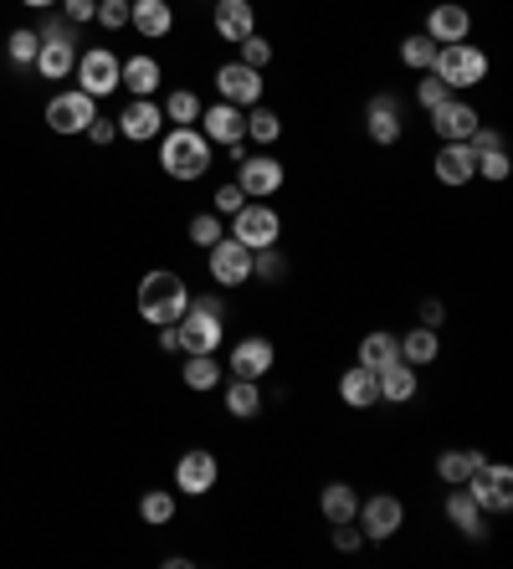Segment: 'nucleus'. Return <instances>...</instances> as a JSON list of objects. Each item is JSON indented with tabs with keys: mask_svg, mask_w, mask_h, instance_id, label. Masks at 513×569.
Returning a JSON list of instances; mask_svg holds the SVG:
<instances>
[{
	"mask_svg": "<svg viewBox=\"0 0 513 569\" xmlns=\"http://www.w3.org/2000/svg\"><path fill=\"white\" fill-rule=\"evenodd\" d=\"M211 154H216V144L195 123H170L159 134V169L170 180H205L211 175Z\"/></svg>",
	"mask_w": 513,
	"mask_h": 569,
	"instance_id": "obj_1",
	"label": "nucleus"
},
{
	"mask_svg": "<svg viewBox=\"0 0 513 569\" xmlns=\"http://www.w3.org/2000/svg\"><path fill=\"white\" fill-rule=\"evenodd\" d=\"M134 303H139V319L154 323V329H165V323H175L190 308V287H186V277H180V272L154 268V272H144V277H139Z\"/></svg>",
	"mask_w": 513,
	"mask_h": 569,
	"instance_id": "obj_2",
	"label": "nucleus"
},
{
	"mask_svg": "<svg viewBox=\"0 0 513 569\" xmlns=\"http://www.w3.org/2000/svg\"><path fill=\"white\" fill-rule=\"evenodd\" d=\"M431 72L446 83V93H467V87L488 83L493 62H488V51L473 47V42H446V47H437V62H431Z\"/></svg>",
	"mask_w": 513,
	"mask_h": 569,
	"instance_id": "obj_3",
	"label": "nucleus"
},
{
	"mask_svg": "<svg viewBox=\"0 0 513 569\" xmlns=\"http://www.w3.org/2000/svg\"><path fill=\"white\" fill-rule=\"evenodd\" d=\"M205 272L216 287L237 293V287L252 283V247H241L237 236H222L216 247H205Z\"/></svg>",
	"mask_w": 513,
	"mask_h": 569,
	"instance_id": "obj_4",
	"label": "nucleus"
},
{
	"mask_svg": "<svg viewBox=\"0 0 513 569\" xmlns=\"http://www.w3.org/2000/svg\"><path fill=\"white\" fill-rule=\"evenodd\" d=\"M226 236H237L241 247H252V251L277 247V241H283V216H277V205H267V201H247L237 216H231V232Z\"/></svg>",
	"mask_w": 513,
	"mask_h": 569,
	"instance_id": "obj_5",
	"label": "nucleus"
},
{
	"mask_svg": "<svg viewBox=\"0 0 513 569\" xmlns=\"http://www.w3.org/2000/svg\"><path fill=\"white\" fill-rule=\"evenodd\" d=\"M355 519H359L365 544H385V538H395L406 529V502L395 498V493H370V498L359 502Z\"/></svg>",
	"mask_w": 513,
	"mask_h": 569,
	"instance_id": "obj_6",
	"label": "nucleus"
},
{
	"mask_svg": "<svg viewBox=\"0 0 513 569\" xmlns=\"http://www.w3.org/2000/svg\"><path fill=\"white\" fill-rule=\"evenodd\" d=\"M175 329H180V354H216L226 344V319L201 308V303H190L186 313L175 319Z\"/></svg>",
	"mask_w": 513,
	"mask_h": 569,
	"instance_id": "obj_7",
	"label": "nucleus"
},
{
	"mask_svg": "<svg viewBox=\"0 0 513 569\" xmlns=\"http://www.w3.org/2000/svg\"><path fill=\"white\" fill-rule=\"evenodd\" d=\"M462 487L473 493V502L482 513H513V472L503 462H482Z\"/></svg>",
	"mask_w": 513,
	"mask_h": 569,
	"instance_id": "obj_8",
	"label": "nucleus"
},
{
	"mask_svg": "<svg viewBox=\"0 0 513 569\" xmlns=\"http://www.w3.org/2000/svg\"><path fill=\"white\" fill-rule=\"evenodd\" d=\"M277 369V344L267 334H247L231 344L226 354V375H237V380H267Z\"/></svg>",
	"mask_w": 513,
	"mask_h": 569,
	"instance_id": "obj_9",
	"label": "nucleus"
},
{
	"mask_svg": "<svg viewBox=\"0 0 513 569\" xmlns=\"http://www.w3.org/2000/svg\"><path fill=\"white\" fill-rule=\"evenodd\" d=\"M98 118V98L83 87H68L47 103V129L51 134H87V123Z\"/></svg>",
	"mask_w": 513,
	"mask_h": 569,
	"instance_id": "obj_10",
	"label": "nucleus"
},
{
	"mask_svg": "<svg viewBox=\"0 0 513 569\" xmlns=\"http://www.w3.org/2000/svg\"><path fill=\"white\" fill-rule=\"evenodd\" d=\"M216 483H222V462H216V452H205V447L180 452V462H175V493L205 498V493H216Z\"/></svg>",
	"mask_w": 513,
	"mask_h": 569,
	"instance_id": "obj_11",
	"label": "nucleus"
},
{
	"mask_svg": "<svg viewBox=\"0 0 513 569\" xmlns=\"http://www.w3.org/2000/svg\"><path fill=\"white\" fill-rule=\"evenodd\" d=\"M237 185L247 190V201H273L277 190L288 185V169L277 154H247L237 165Z\"/></svg>",
	"mask_w": 513,
	"mask_h": 569,
	"instance_id": "obj_12",
	"label": "nucleus"
},
{
	"mask_svg": "<svg viewBox=\"0 0 513 569\" xmlns=\"http://www.w3.org/2000/svg\"><path fill=\"white\" fill-rule=\"evenodd\" d=\"M77 87L83 93H93V98H114L119 93V57H114V47H87L77 51Z\"/></svg>",
	"mask_w": 513,
	"mask_h": 569,
	"instance_id": "obj_13",
	"label": "nucleus"
},
{
	"mask_svg": "<svg viewBox=\"0 0 513 569\" xmlns=\"http://www.w3.org/2000/svg\"><path fill=\"white\" fill-rule=\"evenodd\" d=\"M195 129H201L211 144H222V150H231V144H247V108H237V103H205L201 118H195Z\"/></svg>",
	"mask_w": 513,
	"mask_h": 569,
	"instance_id": "obj_14",
	"label": "nucleus"
},
{
	"mask_svg": "<svg viewBox=\"0 0 513 569\" xmlns=\"http://www.w3.org/2000/svg\"><path fill=\"white\" fill-rule=\"evenodd\" d=\"M262 93H267V83H262V72L247 68V62H222V68H216V98H222V103L256 108Z\"/></svg>",
	"mask_w": 513,
	"mask_h": 569,
	"instance_id": "obj_15",
	"label": "nucleus"
},
{
	"mask_svg": "<svg viewBox=\"0 0 513 569\" xmlns=\"http://www.w3.org/2000/svg\"><path fill=\"white\" fill-rule=\"evenodd\" d=\"M478 123H482V114L467 98H457V93L431 108V129H437V139H442V144H462V139H473V129H478Z\"/></svg>",
	"mask_w": 513,
	"mask_h": 569,
	"instance_id": "obj_16",
	"label": "nucleus"
},
{
	"mask_svg": "<svg viewBox=\"0 0 513 569\" xmlns=\"http://www.w3.org/2000/svg\"><path fill=\"white\" fill-rule=\"evenodd\" d=\"M365 134L375 139L380 150L401 144V134H406V114H401V103H395L391 93H375V98L365 103Z\"/></svg>",
	"mask_w": 513,
	"mask_h": 569,
	"instance_id": "obj_17",
	"label": "nucleus"
},
{
	"mask_svg": "<svg viewBox=\"0 0 513 569\" xmlns=\"http://www.w3.org/2000/svg\"><path fill=\"white\" fill-rule=\"evenodd\" d=\"M431 175H437V185H446V190L473 185L478 180V154H473V144H467V139H462V144H442L437 159H431Z\"/></svg>",
	"mask_w": 513,
	"mask_h": 569,
	"instance_id": "obj_18",
	"label": "nucleus"
},
{
	"mask_svg": "<svg viewBox=\"0 0 513 569\" xmlns=\"http://www.w3.org/2000/svg\"><path fill=\"white\" fill-rule=\"evenodd\" d=\"M119 134L134 139V144H150V139L165 134V108L154 98H129L119 108Z\"/></svg>",
	"mask_w": 513,
	"mask_h": 569,
	"instance_id": "obj_19",
	"label": "nucleus"
},
{
	"mask_svg": "<svg viewBox=\"0 0 513 569\" xmlns=\"http://www.w3.org/2000/svg\"><path fill=\"white\" fill-rule=\"evenodd\" d=\"M427 36L437 42V47H446V42H467V36H473V11L457 5V0H437V5L427 11Z\"/></svg>",
	"mask_w": 513,
	"mask_h": 569,
	"instance_id": "obj_20",
	"label": "nucleus"
},
{
	"mask_svg": "<svg viewBox=\"0 0 513 569\" xmlns=\"http://www.w3.org/2000/svg\"><path fill=\"white\" fill-rule=\"evenodd\" d=\"M211 32L237 47L241 36L256 32V5L252 0H216V5H211Z\"/></svg>",
	"mask_w": 513,
	"mask_h": 569,
	"instance_id": "obj_21",
	"label": "nucleus"
},
{
	"mask_svg": "<svg viewBox=\"0 0 513 569\" xmlns=\"http://www.w3.org/2000/svg\"><path fill=\"white\" fill-rule=\"evenodd\" d=\"M129 26L139 42H165L175 32V5L170 0H129Z\"/></svg>",
	"mask_w": 513,
	"mask_h": 569,
	"instance_id": "obj_22",
	"label": "nucleus"
},
{
	"mask_svg": "<svg viewBox=\"0 0 513 569\" xmlns=\"http://www.w3.org/2000/svg\"><path fill=\"white\" fill-rule=\"evenodd\" d=\"M442 513H446V523H452L462 538H473V544H478V538H488V513L473 502V493H467V487H452V493H446Z\"/></svg>",
	"mask_w": 513,
	"mask_h": 569,
	"instance_id": "obj_23",
	"label": "nucleus"
},
{
	"mask_svg": "<svg viewBox=\"0 0 513 569\" xmlns=\"http://www.w3.org/2000/svg\"><path fill=\"white\" fill-rule=\"evenodd\" d=\"M375 386H380V401L385 405H410L416 390H421V369L406 365V359H391L385 369H375Z\"/></svg>",
	"mask_w": 513,
	"mask_h": 569,
	"instance_id": "obj_24",
	"label": "nucleus"
},
{
	"mask_svg": "<svg viewBox=\"0 0 513 569\" xmlns=\"http://www.w3.org/2000/svg\"><path fill=\"white\" fill-rule=\"evenodd\" d=\"M165 83V68L154 62L150 51H139V57H119V87H129L134 98H154Z\"/></svg>",
	"mask_w": 513,
	"mask_h": 569,
	"instance_id": "obj_25",
	"label": "nucleus"
},
{
	"mask_svg": "<svg viewBox=\"0 0 513 569\" xmlns=\"http://www.w3.org/2000/svg\"><path fill=\"white\" fill-rule=\"evenodd\" d=\"M395 349H401V359L416 369H427L442 359V329H427V323H416V329H406V334L395 339Z\"/></svg>",
	"mask_w": 513,
	"mask_h": 569,
	"instance_id": "obj_26",
	"label": "nucleus"
},
{
	"mask_svg": "<svg viewBox=\"0 0 513 569\" xmlns=\"http://www.w3.org/2000/svg\"><path fill=\"white\" fill-rule=\"evenodd\" d=\"M339 401H344V411H370V405H380L375 369H365V365L344 369V375H339Z\"/></svg>",
	"mask_w": 513,
	"mask_h": 569,
	"instance_id": "obj_27",
	"label": "nucleus"
},
{
	"mask_svg": "<svg viewBox=\"0 0 513 569\" xmlns=\"http://www.w3.org/2000/svg\"><path fill=\"white\" fill-rule=\"evenodd\" d=\"M222 390H226V416L231 420L262 416V380H237V375H226Z\"/></svg>",
	"mask_w": 513,
	"mask_h": 569,
	"instance_id": "obj_28",
	"label": "nucleus"
},
{
	"mask_svg": "<svg viewBox=\"0 0 513 569\" xmlns=\"http://www.w3.org/2000/svg\"><path fill=\"white\" fill-rule=\"evenodd\" d=\"M47 83H62V78H72V68H77V42H41V51H36L32 62Z\"/></svg>",
	"mask_w": 513,
	"mask_h": 569,
	"instance_id": "obj_29",
	"label": "nucleus"
},
{
	"mask_svg": "<svg viewBox=\"0 0 513 569\" xmlns=\"http://www.w3.org/2000/svg\"><path fill=\"white\" fill-rule=\"evenodd\" d=\"M319 513H324V523H355V513H359V487H349V483L319 487Z\"/></svg>",
	"mask_w": 513,
	"mask_h": 569,
	"instance_id": "obj_30",
	"label": "nucleus"
},
{
	"mask_svg": "<svg viewBox=\"0 0 513 569\" xmlns=\"http://www.w3.org/2000/svg\"><path fill=\"white\" fill-rule=\"evenodd\" d=\"M488 462V452H473V447H452V452L437 457V477H442L446 487H462L473 472Z\"/></svg>",
	"mask_w": 513,
	"mask_h": 569,
	"instance_id": "obj_31",
	"label": "nucleus"
},
{
	"mask_svg": "<svg viewBox=\"0 0 513 569\" xmlns=\"http://www.w3.org/2000/svg\"><path fill=\"white\" fill-rule=\"evenodd\" d=\"M180 380H186V390L205 395V390H216V386L226 380V369L216 365V354H186V369H180Z\"/></svg>",
	"mask_w": 513,
	"mask_h": 569,
	"instance_id": "obj_32",
	"label": "nucleus"
},
{
	"mask_svg": "<svg viewBox=\"0 0 513 569\" xmlns=\"http://www.w3.org/2000/svg\"><path fill=\"white\" fill-rule=\"evenodd\" d=\"M159 108H165V123H195L205 103L195 87H170V93L159 98Z\"/></svg>",
	"mask_w": 513,
	"mask_h": 569,
	"instance_id": "obj_33",
	"label": "nucleus"
},
{
	"mask_svg": "<svg viewBox=\"0 0 513 569\" xmlns=\"http://www.w3.org/2000/svg\"><path fill=\"white\" fill-rule=\"evenodd\" d=\"M391 359H401V349H395V334L375 329V334L359 339V359H355V365H365V369H385Z\"/></svg>",
	"mask_w": 513,
	"mask_h": 569,
	"instance_id": "obj_34",
	"label": "nucleus"
},
{
	"mask_svg": "<svg viewBox=\"0 0 513 569\" xmlns=\"http://www.w3.org/2000/svg\"><path fill=\"white\" fill-rule=\"evenodd\" d=\"M175 513H180V502H175V493H165V487H150V493L139 498V519L150 523V529L175 523Z\"/></svg>",
	"mask_w": 513,
	"mask_h": 569,
	"instance_id": "obj_35",
	"label": "nucleus"
},
{
	"mask_svg": "<svg viewBox=\"0 0 513 569\" xmlns=\"http://www.w3.org/2000/svg\"><path fill=\"white\" fill-rule=\"evenodd\" d=\"M247 139H252V144H277V139H283V118H277V108H267V103L247 108Z\"/></svg>",
	"mask_w": 513,
	"mask_h": 569,
	"instance_id": "obj_36",
	"label": "nucleus"
},
{
	"mask_svg": "<svg viewBox=\"0 0 513 569\" xmlns=\"http://www.w3.org/2000/svg\"><path fill=\"white\" fill-rule=\"evenodd\" d=\"M431 62H437V42H431L427 32L401 36V68H410V72H431Z\"/></svg>",
	"mask_w": 513,
	"mask_h": 569,
	"instance_id": "obj_37",
	"label": "nucleus"
},
{
	"mask_svg": "<svg viewBox=\"0 0 513 569\" xmlns=\"http://www.w3.org/2000/svg\"><path fill=\"white\" fill-rule=\"evenodd\" d=\"M186 236H190V247H216V241L226 236V221L216 216V211H195L190 226H186Z\"/></svg>",
	"mask_w": 513,
	"mask_h": 569,
	"instance_id": "obj_38",
	"label": "nucleus"
},
{
	"mask_svg": "<svg viewBox=\"0 0 513 569\" xmlns=\"http://www.w3.org/2000/svg\"><path fill=\"white\" fill-rule=\"evenodd\" d=\"M252 277L256 283H283V277H288V257H283L277 247L252 251Z\"/></svg>",
	"mask_w": 513,
	"mask_h": 569,
	"instance_id": "obj_39",
	"label": "nucleus"
},
{
	"mask_svg": "<svg viewBox=\"0 0 513 569\" xmlns=\"http://www.w3.org/2000/svg\"><path fill=\"white\" fill-rule=\"evenodd\" d=\"M273 57H277V47L262 32H252V36H241V42H237V62H247V68H256V72L267 68Z\"/></svg>",
	"mask_w": 513,
	"mask_h": 569,
	"instance_id": "obj_40",
	"label": "nucleus"
},
{
	"mask_svg": "<svg viewBox=\"0 0 513 569\" xmlns=\"http://www.w3.org/2000/svg\"><path fill=\"white\" fill-rule=\"evenodd\" d=\"M478 175L482 180H493V185H503L513 175V159H509V150L498 144V150H482L478 154Z\"/></svg>",
	"mask_w": 513,
	"mask_h": 569,
	"instance_id": "obj_41",
	"label": "nucleus"
},
{
	"mask_svg": "<svg viewBox=\"0 0 513 569\" xmlns=\"http://www.w3.org/2000/svg\"><path fill=\"white\" fill-rule=\"evenodd\" d=\"M36 51H41V36L36 32H11V42H5V57H11L16 68H32Z\"/></svg>",
	"mask_w": 513,
	"mask_h": 569,
	"instance_id": "obj_42",
	"label": "nucleus"
},
{
	"mask_svg": "<svg viewBox=\"0 0 513 569\" xmlns=\"http://www.w3.org/2000/svg\"><path fill=\"white\" fill-rule=\"evenodd\" d=\"M241 205H247V190H241L237 180L216 185V195H211V211H216V216H237Z\"/></svg>",
	"mask_w": 513,
	"mask_h": 569,
	"instance_id": "obj_43",
	"label": "nucleus"
},
{
	"mask_svg": "<svg viewBox=\"0 0 513 569\" xmlns=\"http://www.w3.org/2000/svg\"><path fill=\"white\" fill-rule=\"evenodd\" d=\"M93 21H98V26H108V32H123V26H129V0H98Z\"/></svg>",
	"mask_w": 513,
	"mask_h": 569,
	"instance_id": "obj_44",
	"label": "nucleus"
},
{
	"mask_svg": "<svg viewBox=\"0 0 513 569\" xmlns=\"http://www.w3.org/2000/svg\"><path fill=\"white\" fill-rule=\"evenodd\" d=\"M452 98V93H446V83L442 78H437V72H421V83H416V103H421V108H437V103H446Z\"/></svg>",
	"mask_w": 513,
	"mask_h": 569,
	"instance_id": "obj_45",
	"label": "nucleus"
},
{
	"mask_svg": "<svg viewBox=\"0 0 513 569\" xmlns=\"http://www.w3.org/2000/svg\"><path fill=\"white\" fill-rule=\"evenodd\" d=\"M329 529H334V549H339V554H359L365 534H359L355 523H329Z\"/></svg>",
	"mask_w": 513,
	"mask_h": 569,
	"instance_id": "obj_46",
	"label": "nucleus"
},
{
	"mask_svg": "<svg viewBox=\"0 0 513 569\" xmlns=\"http://www.w3.org/2000/svg\"><path fill=\"white\" fill-rule=\"evenodd\" d=\"M41 42H77V26H72L68 16H47V26H41Z\"/></svg>",
	"mask_w": 513,
	"mask_h": 569,
	"instance_id": "obj_47",
	"label": "nucleus"
},
{
	"mask_svg": "<svg viewBox=\"0 0 513 569\" xmlns=\"http://www.w3.org/2000/svg\"><path fill=\"white\" fill-rule=\"evenodd\" d=\"M57 5H62V16H68L72 26H87L93 11H98V0H57Z\"/></svg>",
	"mask_w": 513,
	"mask_h": 569,
	"instance_id": "obj_48",
	"label": "nucleus"
},
{
	"mask_svg": "<svg viewBox=\"0 0 513 569\" xmlns=\"http://www.w3.org/2000/svg\"><path fill=\"white\" fill-rule=\"evenodd\" d=\"M87 139H93V144H114V139H119V118H93V123H87Z\"/></svg>",
	"mask_w": 513,
	"mask_h": 569,
	"instance_id": "obj_49",
	"label": "nucleus"
},
{
	"mask_svg": "<svg viewBox=\"0 0 513 569\" xmlns=\"http://www.w3.org/2000/svg\"><path fill=\"white\" fill-rule=\"evenodd\" d=\"M421 323H427V329H442V323H446V303H442V298H427V303H421Z\"/></svg>",
	"mask_w": 513,
	"mask_h": 569,
	"instance_id": "obj_50",
	"label": "nucleus"
},
{
	"mask_svg": "<svg viewBox=\"0 0 513 569\" xmlns=\"http://www.w3.org/2000/svg\"><path fill=\"white\" fill-rule=\"evenodd\" d=\"M154 344H159L165 354H180V329H175V323H165V329H154Z\"/></svg>",
	"mask_w": 513,
	"mask_h": 569,
	"instance_id": "obj_51",
	"label": "nucleus"
},
{
	"mask_svg": "<svg viewBox=\"0 0 513 569\" xmlns=\"http://www.w3.org/2000/svg\"><path fill=\"white\" fill-rule=\"evenodd\" d=\"M21 5H32V11H51L57 0H21Z\"/></svg>",
	"mask_w": 513,
	"mask_h": 569,
	"instance_id": "obj_52",
	"label": "nucleus"
}]
</instances>
